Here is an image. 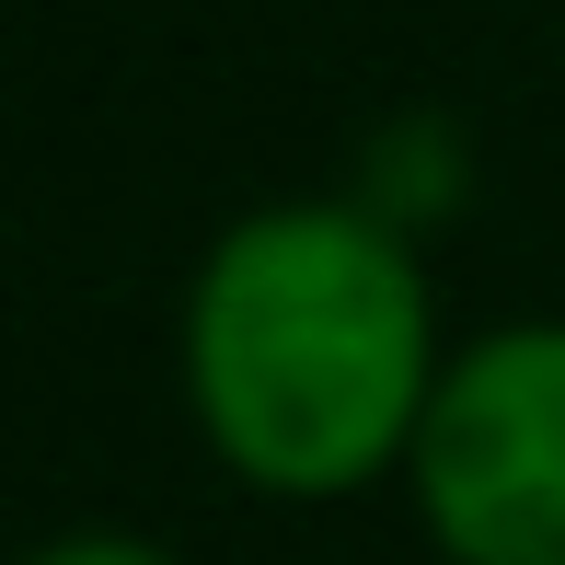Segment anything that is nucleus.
Here are the masks:
<instances>
[{
	"label": "nucleus",
	"mask_w": 565,
	"mask_h": 565,
	"mask_svg": "<svg viewBox=\"0 0 565 565\" xmlns=\"http://www.w3.org/2000/svg\"><path fill=\"white\" fill-rule=\"evenodd\" d=\"M450 335L416 231L370 196H266L196 254L173 312V381L243 497L335 508L404 484Z\"/></svg>",
	"instance_id": "nucleus-1"
},
{
	"label": "nucleus",
	"mask_w": 565,
	"mask_h": 565,
	"mask_svg": "<svg viewBox=\"0 0 565 565\" xmlns=\"http://www.w3.org/2000/svg\"><path fill=\"white\" fill-rule=\"evenodd\" d=\"M404 497L439 565H565V312L450 347Z\"/></svg>",
	"instance_id": "nucleus-2"
},
{
	"label": "nucleus",
	"mask_w": 565,
	"mask_h": 565,
	"mask_svg": "<svg viewBox=\"0 0 565 565\" xmlns=\"http://www.w3.org/2000/svg\"><path fill=\"white\" fill-rule=\"evenodd\" d=\"M23 565H185V554H173V543H150V531L93 520V531H58V543H35Z\"/></svg>",
	"instance_id": "nucleus-3"
}]
</instances>
